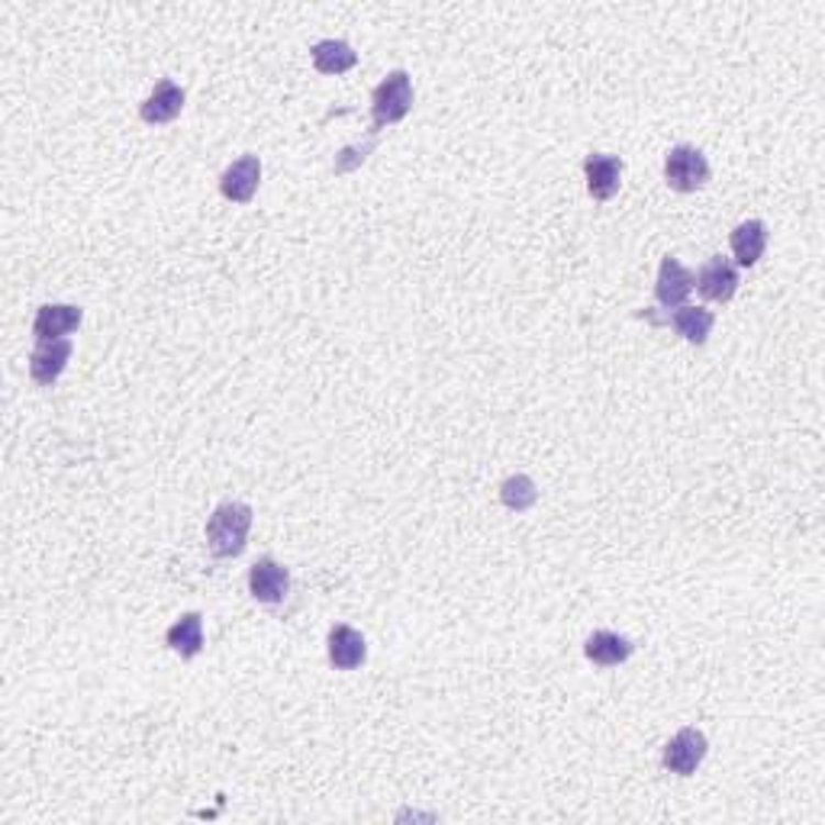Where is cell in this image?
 Masks as SVG:
<instances>
[{
	"label": "cell",
	"instance_id": "6da1fadb",
	"mask_svg": "<svg viewBox=\"0 0 825 825\" xmlns=\"http://www.w3.org/2000/svg\"><path fill=\"white\" fill-rule=\"evenodd\" d=\"M248 529H252V506L239 500L220 503L207 520V545L216 558H236L243 555Z\"/></svg>",
	"mask_w": 825,
	"mask_h": 825
},
{
	"label": "cell",
	"instance_id": "7a4b0ae2",
	"mask_svg": "<svg viewBox=\"0 0 825 825\" xmlns=\"http://www.w3.org/2000/svg\"><path fill=\"white\" fill-rule=\"evenodd\" d=\"M413 107V81L403 68L390 71L371 94V136H378L390 123H400Z\"/></svg>",
	"mask_w": 825,
	"mask_h": 825
},
{
	"label": "cell",
	"instance_id": "3957f363",
	"mask_svg": "<svg viewBox=\"0 0 825 825\" xmlns=\"http://www.w3.org/2000/svg\"><path fill=\"white\" fill-rule=\"evenodd\" d=\"M665 181L678 194H693L710 181V161L696 146H675L665 158Z\"/></svg>",
	"mask_w": 825,
	"mask_h": 825
},
{
	"label": "cell",
	"instance_id": "277c9868",
	"mask_svg": "<svg viewBox=\"0 0 825 825\" xmlns=\"http://www.w3.org/2000/svg\"><path fill=\"white\" fill-rule=\"evenodd\" d=\"M706 751H710V742H706V735L700 732V728L687 726L680 728L678 735L665 745V755H661V765L671 771V774L678 777H690L700 765H703V758H706Z\"/></svg>",
	"mask_w": 825,
	"mask_h": 825
},
{
	"label": "cell",
	"instance_id": "5b68a950",
	"mask_svg": "<svg viewBox=\"0 0 825 825\" xmlns=\"http://www.w3.org/2000/svg\"><path fill=\"white\" fill-rule=\"evenodd\" d=\"M693 288L703 293L706 300L713 303H726L738 291V268L723 258V255H713L693 278Z\"/></svg>",
	"mask_w": 825,
	"mask_h": 825
},
{
	"label": "cell",
	"instance_id": "8992f818",
	"mask_svg": "<svg viewBox=\"0 0 825 825\" xmlns=\"http://www.w3.org/2000/svg\"><path fill=\"white\" fill-rule=\"evenodd\" d=\"M291 590V575L275 558H261L248 568V593L258 603H281Z\"/></svg>",
	"mask_w": 825,
	"mask_h": 825
},
{
	"label": "cell",
	"instance_id": "52a82bcc",
	"mask_svg": "<svg viewBox=\"0 0 825 825\" xmlns=\"http://www.w3.org/2000/svg\"><path fill=\"white\" fill-rule=\"evenodd\" d=\"M71 342L68 339H43L36 342L33 355H30V378L43 388H49L58 381V375L68 368L71 361Z\"/></svg>",
	"mask_w": 825,
	"mask_h": 825
},
{
	"label": "cell",
	"instance_id": "ba28073f",
	"mask_svg": "<svg viewBox=\"0 0 825 825\" xmlns=\"http://www.w3.org/2000/svg\"><path fill=\"white\" fill-rule=\"evenodd\" d=\"M583 175H587V191L593 200H610L616 197L620 181H623V158L593 152L583 158Z\"/></svg>",
	"mask_w": 825,
	"mask_h": 825
},
{
	"label": "cell",
	"instance_id": "9c48e42d",
	"mask_svg": "<svg viewBox=\"0 0 825 825\" xmlns=\"http://www.w3.org/2000/svg\"><path fill=\"white\" fill-rule=\"evenodd\" d=\"M258 185H261V158L258 155H243L220 178V191L233 203H248L258 191Z\"/></svg>",
	"mask_w": 825,
	"mask_h": 825
},
{
	"label": "cell",
	"instance_id": "30bf717a",
	"mask_svg": "<svg viewBox=\"0 0 825 825\" xmlns=\"http://www.w3.org/2000/svg\"><path fill=\"white\" fill-rule=\"evenodd\" d=\"M85 313L81 306H71V303H46L40 306L36 320H33V336L43 339H65L68 333H75L81 326Z\"/></svg>",
	"mask_w": 825,
	"mask_h": 825
},
{
	"label": "cell",
	"instance_id": "8fae6325",
	"mask_svg": "<svg viewBox=\"0 0 825 825\" xmlns=\"http://www.w3.org/2000/svg\"><path fill=\"white\" fill-rule=\"evenodd\" d=\"M693 291V275L680 265L678 258L665 255L661 258V268H658V281H655V297L661 306L668 310H678L683 306V300Z\"/></svg>",
	"mask_w": 825,
	"mask_h": 825
},
{
	"label": "cell",
	"instance_id": "7c38bea8",
	"mask_svg": "<svg viewBox=\"0 0 825 825\" xmlns=\"http://www.w3.org/2000/svg\"><path fill=\"white\" fill-rule=\"evenodd\" d=\"M365 658H368V645H365L361 632L345 626V623L330 629V661L336 671H355L365 665Z\"/></svg>",
	"mask_w": 825,
	"mask_h": 825
},
{
	"label": "cell",
	"instance_id": "4fadbf2b",
	"mask_svg": "<svg viewBox=\"0 0 825 825\" xmlns=\"http://www.w3.org/2000/svg\"><path fill=\"white\" fill-rule=\"evenodd\" d=\"M181 110H185V88H178L175 81L165 78L155 85V91L140 107V116L152 126H161V123H171Z\"/></svg>",
	"mask_w": 825,
	"mask_h": 825
},
{
	"label": "cell",
	"instance_id": "5bb4252c",
	"mask_svg": "<svg viewBox=\"0 0 825 825\" xmlns=\"http://www.w3.org/2000/svg\"><path fill=\"white\" fill-rule=\"evenodd\" d=\"M583 655L600 665V668H616L623 661H629L632 655V642L626 635L610 629H597L587 642H583Z\"/></svg>",
	"mask_w": 825,
	"mask_h": 825
},
{
	"label": "cell",
	"instance_id": "9a60e30c",
	"mask_svg": "<svg viewBox=\"0 0 825 825\" xmlns=\"http://www.w3.org/2000/svg\"><path fill=\"white\" fill-rule=\"evenodd\" d=\"M765 248H768V226L761 220H745L732 230V255L742 268L758 265Z\"/></svg>",
	"mask_w": 825,
	"mask_h": 825
},
{
	"label": "cell",
	"instance_id": "2e32d148",
	"mask_svg": "<svg viewBox=\"0 0 825 825\" xmlns=\"http://www.w3.org/2000/svg\"><path fill=\"white\" fill-rule=\"evenodd\" d=\"M658 323H668L678 336H683L687 342H693V345H703V342L710 339L716 320H713V313L703 310V306H678L675 313H668V316L658 320Z\"/></svg>",
	"mask_w": 825,
	"mask_h": 825
},
{
	"label": "cell",
	"instance_id": "e0dca14e",
	"mask_svg": "<svg viewBox=\"0 0 825 825\" xmlns=\"http://www.w3.org/2000/svg\"><path fill=\"white\" fill-rule=\"evenodd\" d=\"M310 55L320 75H345L348 68L358 65V52L342 40H323L310 49Z\"/></svg>",
	"mask_w": 825,
	"mask_h": 825
},
{
	"label": "cell",
	"instance_id": "ac0fdd59",
	"mask_svg": "<svg viewBox=\"0 0 825 825\" xmlns=\"http://www.w3.org/2000/svg\"><path fill=\"white\" fill-rule=\"evenodd\" d=\"M168 648L181 658H197L203 648V616L200 613H185L171 629H168Z\"/></svg>",
	"mask_w": 825,
	"mask_h": 825
},
{
	"label": "cell",
	"instance_id": "d6986e66",
	"mask_svg": "<svg viewBox=\"0 0 825 825\" xmlns=\"http://www.w3.org/2000/svg\"><path fill=\"white\" fill-rule=\"evenodd\" d=\"M535 497H538V490H535L533 478H526V475H513V478H506L503 487H500V500L510 510H516V513L529 510L535 503Z\"/></svg>",
	"mask_w": 825,
	"mask_h": 825
}]
</instances>
